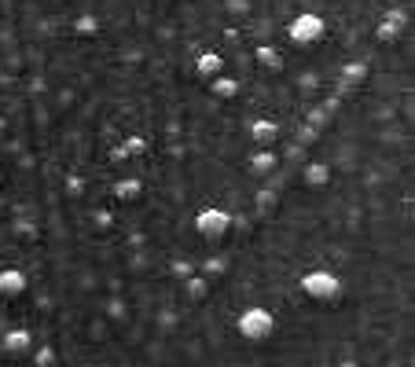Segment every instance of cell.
Wrapping results in <instances>:
<instances>
[{"instance_id":"obj_16","label":"cell","mask_w":415,"mask_h":367,"mask_svg":"<svg viewBox=\"0 0 415 367\" xmlns=\"http://www.w3.org/2000/svg\"><path fill=\"white\" fill-rule=\"evenodd\" d=\"M254 63H258L261 70H272V74H283L287 70V59H283V52L269 45V41H258V48H254Z\"/></svg>"},{"instance_id":"obj_26","label":"cell","mask_w":415,"mask_h":367,"mask_svg":"<svg viewBox=\"0 0 415 367\" xmlns=\"http://www.w3.org/2000/svg\"><path fill=\"white\" fill-rule=\"evenodd\" d=\"M122 147L129 151V158H144L147 151H151V140L144 133H129V136H122Z\"/></svg>"},{"instance_id":"obj_4","label":"cell","mask_w":415,"mask_h":367,"mask_svg":"<svg viewBox=\"0 0 415 367\" xmlns=\"http://www.w3.org/2000/svg\"><path fill=\"white\" fill-rule=\"evenodd\" d=\"M283 34L294 48H313V45H320L324 34H327V19L320 12H313V8H305V12H294L287 19Z\"/></svg>"},{"instance_id":"obj_9","label":"cell","mask_w":415,"mask_h":367,"mask_svg":"<svg viewBox=\"0 0 415 367\" xmlns=\"http://www.w3.org/2000/svg\"><path fill=\"white\" fill-rule=\"evenodd\" d=\"M247 136H250L254 147H272L276 140L283 136V125L276 122V118H269V114H258V118H250V122H247Z\"/></svg>"},{"instance_id":"obj_18","label":"cell","mask_w":415,"mask_h":367,"mask_svg":"<svg viewBox=\"0 0 415 367\" xmlns=\"http://www.w3.org/2000/svg\"><path fill=\"white\" fill-rule=\"evenodd\" d=\"M199 272L206 276V279H228V276H232V254L199 257Z\"/></svg>"},{"instance_id":"obj_15","label":"cell","mask_w":415,"mask_h":367,"mask_svg":"<svg viewBox=\"0 0 415 367\" xmlns=\"http://www.w3.org/2000/svg\"><path fill=\"white\" fill-rule=\"evenodd\" d=\"M239 92H243V81L239 78H228V74H217V78H210V85H206V96H214L217 103L239 100Z\"/></svg>"},{"instance_id":"obj_20","label":"cell","mask_w":415,"mask_h":367,"mask_svg":"<svg viewBox=\"0 0 415 367\" xmlns=\"http://www.w3.org/2000/svg\"><path fill=\"white\" fill-rule=\"evenodd\" d=\"M8 232H12L19 243H37L41 239V221L37 217H12Z\"/></svg>"},{"instance_id":"obj_29","label":"cell","mask_w":415,"mask_h":367,"mask_svg":"<svg viewBox=\"0 0 415 367\" xmlns=\"http://www.w3.org/2000/svg\"><path fill=\"white\" fill-rule=\"evenodd\" d=\"M23 89H26L30 96H45V92L52 89V85H48V78H45L41 70H30L26 78H23Z\"/></svg>"},{"instance_id":"obj_3","label":"cell","mask_w":415,"mask_h":367,"mask_svg":"<svg viewBox=\"0 0 415 367\" xmlns=\"http://www.w3.org/2000/svg\"><path fill=\"white\" fill-rule=\"evenodd\" d=\"M232 224H236V217H232V210L217 206V202H206V206L195 210V217H191V228H195V235L202 243L217 246L225 235L232 232Z\"/></svg>"},{"instance_id":"obj_21","label":"cell","mask_w":415,"mask_h":367,"mask_svg":"<svg viewBox=\"0 0 415 367\" xmlns=\"http://www.w3.org/2000/svg\"><path fill=\"white\" fill-rule=\"evenodd\" d=\"M103 316H107L111 323H129L133 320L129 298H125V294H111L107 301H103Z\"/></svg>"},{"instance_id":"obj_25","label":"cell","mask_w":415,"mask_h":367,"mask_svg":"<svg viewBox=\"0 0 415 367\" xmlns=\"http://www.w3.org/2000/svg\"><path fill=\"white\" fill-rule=\"evenodd\" d=\"M63 360V356H59V349H56V345H37V349H30V364H34V367H56Z\"/></svg>"},{"instance_id":"obj_2","label":"cell","mask_w":415,"mask_h":367,"mask_svg":"<svg viewBox=\"0 0 415 367\" xmlns=\"http://www.w3.org/2000/svg\"><path fill=\"white\" fill-rule=\"evenodd\" d=\"M298 290H302L309 301H316V305L335 309V305H342L346 283H342V276H338L335 268L316 265V268H305V272L298 276Z\"/></svg>"},{"instance_id":"obj_10","label":"cell","mask_w":415,"mask_h":367,"mask_svg":"<svg viewBox=\"0 0 415 367\" xmlns=\"http://www.w3.org/2000/svg\"><path fill=\"white\" fill-rule=\"evenodd\" d=\"M280 213V191H272L269 184H258L250 195V217L254 221H272Z\"/></svg>"},{"instance_id":"obj_14","label":"cell","mask_w":415,"mask_h":367,"mask_svg":"<svg viewBox=\"0 0 415 367\" xmlns=\"http://www.w3.org/2000/svg\"><path fill=\"white\" fill-rule=\"evenodd\" d=\"M247 169H250V177H269V173L280 169V155L272 147H254L247 155Z\"/></svg>"},{"instance_id":"obj_31","label":"cell","mask_w":415,"mask_h":367,"mask_svg":"<svg viewBox=\"0 0 415 367\" xmlns=\"http://www.w3.org/2000/svg\"><path fill=\"white\" fill-rule=\"evenodd\" d=\"M320 107H324V111L331 114V118H338V114L346 111V96H338V92H331V96H320Z\"/></svg>"},{"instance_id":"obj_5","label":"cell","mask_w":415,"mask_h":367,"mask_svg":"<svg viewBox=\"0 0 415 367\" xmlns=\"http://www.w3.org/2000/svg\"><path fill=\"white\" fill-rule=\"evenodd\" d=\"M107 195H111V202H118V206H136V202H144V195H147V184H144L140 173H125V177H114Z\"/></svg>"},{"instance_id":"obj_24","label":"cell","mask_w":415,"mask_h":367,"mask_svg":"<svg viewBox=\"0 0 415 367\" xmlns=\"http://www.w3.org/2000/svg\"><path fill=\"white\" fill-rule=\"evenodd\" d=\"M199 272V261L195 257H169V279H173V283H180V279H188V276H195Z\"/></svg>"},{"instance_id":"obj_30","label":"cell","mask_w":415,"mask_h":367,"mask_svg":"<svg viewBox=\"0 0 415 367\" xmlns=\"http://www.w3.org/2000/svg\"><path fill=\"white\" fill-rule=\"evenodd\" d=\"M320 136H324L320 129H313V125H305V122L294 129V144H302V147H316V144H320Z\"/></svg>"},{"instance_id":"obj_27","label":"cell","mask_w":415,"mask_h":367,"mask_svg":"<svg viewBox=\"0 0 415 367\" xmlns=\"http://www.w3.org/2000/svg\"><path fill=\"white\" fill-rule=\"evenodd\" d=\"M294 89L302 96H316V92H320V70H302V74H298V81H294Z\"/></svg>"},{"instance_id":"obj_12","label":"cell","mask_w":415,"mask_h":367,"mask_svg":"<svg viewBox=\"0 0 415 367\" xmlns=\"http://www.w3.org/2000/svg\"><path fill=\"white\" fill-rule=\"evenodd\" d=\"M225 56H221L217 48H199L195 52V63H191V70L199 74L202 81H210V78H217V74H225Z\"/></svg>"},{"instance_id":"obj_28","label":"cell","mask_w":415,"mask_h":367,"mask_svg":"<svg viewBox=\"0 0 415 367\" xmlns=\"http://www.w3.org/2000/svg\"><path fill=\"white\" fill-rule=\"evenodd\" d=\"M305 125H313V129H320V133H327V129L335 125V118L327 114L320 103H316V107H309V111H305Z\"/></svg>"},{"instance_id":"obj_17","label":"cell","mask_w":415,"mask_h":367,"mask_svg":"<svg viewBox=\"0 0 415 367\" xmlns=\"http://www.w3.org/2000/svg\"><path fill=\"white\" fill-rule=\"evenodd\" d=\"M70 34L78 37V41H100V37H103L100 15H96V12H81V15L70 23Z\"/></svg>"},{"instance_id":"obj_1","label":"cell","mask_w":415,"mask_h":367,"mask_svg":"<svg viewBox=\"0 0 415 367\" xmlns=\"http://www.w3.org/2000/svg\"><path fill=\"white\" fill-rule=\"evenodd\" d=\"M232 327L247 345H265L272 342L276 334H280V320H276V312L269 305H261V301H250V305H243L236 312V320H232Z\"/></svg>"},{"instance_id":"obj_8","label":"cell","mask_w":415,"mask_h":367,"mask_svg":"<svg viewBox=\"0 0 415 367\" xmlns=\"http://www.w3.org/2000/svg\"><path fill=\"white\" fill-rule=\"evenodd\" d=\"M298 177H302L305 191H324V188H331V184H335V166L327 158H309V162H302Z\"/></svg>"},{"instance_id":"obj_19","label":"cell","mask_w":415,"mask_h":367,"mask_svg":"<svg viewBox=\"0 0 415 367\" xmlns=\"http://www.w3.org/2000/svg\"><path fill=\"white\" fill-rule=\"evenodd\" d=\"M404 34H408V30H401L386 12H382V15L375 19V26H371V41H379V45H393V41H401Z\"/></svg>"},{"instance_id":"obj_7","label":"cell","mask_w":415,"mask_h":367,"mask_svg":"<svg viewBox=\"0 0 415 367\" xmlns=\"http://www.w3.org/2000/svg\"><path fill=\"white\" fill-rule=\"evenodd\" d=\"M34 327H26V323H15V327H4V334H0V353L12 356V360H19V356H30V349H34Z\"/></svg>"},{"instance_id":"obj_23","label":"cell","mask_w":415,"mask_h":367,"mask_svg":"<svg viewBox=\"0 0 415 367\" xmlns=\"http://www.w3.org/2000/svg\"><path fill=\"white\" fill-rule=\"evenodd\" d=\"M63 195H67V199H74V202H78V199H85V195H89V188H92V184H89V177H81V173H63Z\"/></svg>"},{"instance_id":"obj_11","label":"cell","mask_w":415,"mask_h":367,"mask_svg":"<svg viewBox=\"0 0 415 367\" xmlns=\"http://www.w3.org/2000/svg\"><path fill=\"white\" fill-rule=\"evenodd\" d=\"M30 290V276L23 272L19 265H4L0 268V298H8V301H15V298H23Z\"/></svg>"},{"instance_id":"obj_33","label":"cell","mask_w":415,"mask_h":367,"mask_svg":"<svg viewBox=\"0 0 415 367\" xmlns=\"http://www.w3.org/2000/svg\"><path fill=\"white\" fill-rule=\"evenodd\" d=\"M107 162L111 166H125V162H129V151L122 147V140H114V144L107 147Z\"/></svg>"},{"instance_id":"obj_22","label":"cell","mask_w":415,"mask_h":367,"mask_svg":"<svg viewBox=\"0 0 415 367\" xmlns=\"http://www.w3.org/2000/svg\"><path fill=\"white\" fill-rule=\"evenodd\" d=\"M180 290H184L191 301H206V298H210V290H214V279H206L202 272H195V276L180 279Z\"/></svg>"},{"instance_id":"obj_6","label":"cell","mask_w":415,"mask_h":367,"mask_svg":"<svg viewBox=\"0 0 415 367\" xmlns=\"http://www.w3.org/2000/svg\"><path fill=\"white\" fill-rule=\"evenodd\" d=\"M371 78V59L360 56V59H346L342 67H338V81H335V92L338 96H349L353 89H360Z\"/></svg>"},{"instance_id":"obj_32","label":"cell","mask_w":415,"mask_h":367,"mask_svg":"<svg viewBox=\"0 0 415 367\" xmlns=\"http://www.w3.org/2000/svg\"><path fill=\"white\" fill-rule=\"evenodd\" d=\"M250 12H254V0H225V15H232V19H243Z\"/></svg>"},{"instance_id":"obj_13","label":"cell","mask_w":415,"mask_h":367,"mask_svg":"<svg viewBox=\"0 0 415 367\" xmlns=\"http://www.w3.org/2000/svg\"><path fill=\"white\" fill-rule=\"evenodd\" d=\"M85 217H89L96 235H107V232L118 228V213H114L107 202H92V206H85Z\"/></svg>"}]
</instances>
